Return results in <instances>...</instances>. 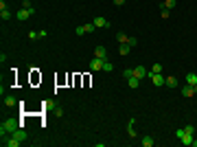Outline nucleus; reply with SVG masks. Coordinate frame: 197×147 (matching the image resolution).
<instances>
[{
	"label": "nucleus",
	"mask_w": 197,
	"mask_h": 147,
	"mask_svg": "<svg viewBox=\"0 0 197 147\" xmlns=\"http://www.w3.org/2000/svg\"><path fill=\"white\" fill-rule=\"evenodd\" d=\"M22 128V123H20V121L18 119H5L2 121V125H0V136H9V134H13L15 130H20Z\"/></svg>",
	"instance_id": "obj_1"
},
{
	"label": "nucleus",
	"mask_w": 197,
	"mask_h": 147,
	"mask_svg": "<svg viewBox=\"0 0 197 147\" xmlns=\"http://www.w3.org/2000/svg\"><path fill=\"white\" fill-rule=\"evenodd\" d=\"M147 77L153 81V86H164V79H166V77H162V72H149Z\"/></svg>",
	"instance_id": "obj_2"
},
{
	"label": "nucleus",
	"mask_w": 197,
	"mask_h": 147,
	"mask_svg": "<svg viewBox=\"0 0 197 147\" xmlns=\"http://www.w3.org/2000/svg\"><path fill=\"white\" fill-rule=\"evenodd\" d=\"M92 22H94V27H96V29H110V22H107L105 18H94Z\"/></svg>",
	"instance_id": "obj_3"
},
{
	"label": "nucleus",
	"mask_w": 197,
	"mask_h": 147,
	"mask_svg": "<svg viewBox=\"0 0 197 147\" xmlns=\"http://www.w3.org/2000/svg\"><path fill=\"white\" fill-rule=\"evenodd\" d=\"M31 15H33V13H31V11H29V9H24V7H22V9H20V11H18V13H15V18H18V20H20V22H24V20H29V18H31Z\"/></svg>",
	"instance_id": "obj_4"
},
{
	"label": "nucleus",
	"mask_w": 197,
	"mask_h": 147,
	"mask_svg": "<svg viewBox=\"0 0 197 147\" xmlns=\"http://www.w3.org/2000/svg\"><path fill=\"white\" fill-rule=\"evenodd\" d=\"M103 62H105V59H101V57H94V59L90 62V68H92V70H103Z\"/></svg>",
	"instance_id": "obj_5"
},
{
	"label": "nucleus",
	"mask_w": 197,
	"mask_h": 147,
	"mask_svg": "<svg viewBox=\"0 0 197 147\" xmlns=\"http://www.w3.org/2000/svg\"><path fill=\"white\" fill-rule=\"evenodd\" d=\"M180 92H182V97H186V99H191V97H195V88H193V86H188V84H186V86H184V88H182Z\"/></svg>",
	"instance_id": "obj_6"
},
{
	"label": "nucleus",
	"mask_w": 197,
	"mask_h": 147,
	"mask_svg": "<svg viewBox=\"0 0 197 147\" xmlns=\"http://www.w3.org/2000/svg\"><path fill=\"white\" fill-rule=\"evenodd\" d=\"M94 57L107 59V51H105V46H96V48H94Z\"/></svg>",
	"instance_id": "obj_7"
},
{
	"label": "nucleus",
	"mask_w": 197,
	"mask_h": 147,
	"mask_svg": "<svg viewBox=\"0 0 197 147\" xmlns=\"http://www.w3.org/2000/svg\"><path fill=\"white\" fill-rule=\"evenodd\" d=\"M134 123H136V119L132 116V119H129V123H127V134H129L132 138H136V136H138V134H136V128H134Z\"/></svg>",
	"instance_id": "obj_8"
},
{
	"label": "nucleus",
	"mask_w": 197,
	"mask_h": 147,
	"mask_svg": "<svg viewBox=\"0 0 197 147\" xmlns=\"http://www.w3.org/2000/svg\"><path fill=\"white\" fill-rule=\"evenodd\" d=\"M134 75H136L138 79H145L147 75H149V72L145 70V66H136V68H134Z\"/></svg>",
	"instance_id": "obj_9"
},
{
	"label": "nucleus",
	"mask_w": 197,
	"mask_h": 147,
	"mask_svg": "<svg viewBox=\"0 0 197 147\" xmlns=\"http://www.w3.org/2000/svg\"><path fill=\"white\" fill-rule=\"evenodd\" d=\"M184 79H186L188 86H197V75H195V72H186V77H184Z\"/></svg>",
	"instance_id": "obj_10"
},
{
	"label": "nucleus",
	"mask_w": 197,
	"mask_h": 147,
	"mask_svg": "<svg viewBox=\"0 0 197 147\" xmlns=\"http://www.w3.org/2000/svg\"><path fill=\"white\" fill-rule=\"evenodd\" d=\"M164 86H169V88H178V77H173V75L166 77V79H164Z\"/></svg>",
	"instance_id": "obj_11"
},
{
	"label": "nucleus",
	"mask_w": 197,
	"mask_h": 147,
	"mask_svg": "<svg viewBox=\"0 0 197 147\" xmlns=\"http://www.w3.org/2000/svg\"><path fill=\"white\" fill-rule=\"evenodd\" d=\"M153 143H156V141H153L151 136H142V138H140V145H142V147H153Z\"/></svg>",
	"instance_id": "obj_12"
},
{
	"label": "nucleus",
	"mask_w": 197,
	"mask_h": 147,
	"mask_svg": "<svg viewBox=\"0 0 197 147\" xmlns=\"http://www.w3.org/2000/svg\"><path fill=\"white\" fill-rule=\"evenodd\" d=\"M127 86H129V88H138V86H140V79H138L136 75H132V77L127 79Z\"/></svg>",
	"instance_id": "obj_13"
},
{
	"label": "nucleus",
	"mask_w": 197,
	"mask_h": 147,
	"mask_svg": "<svg viewBox=\"0 0 197 147\" xmlns=\"http://www.w3.org/2000/svg\"><path fill=\"white\" fill-rule=\"evenodd\" d=\"M15 103H18V101H15V97H13V94H9V97H5V106H7V108H13Z\"/></svg>",
	"instance_id": "obj_14"
},
{
	"label": "nucleus",
	"mask_w": 197,
	"mask_h": 147,
	"mask_svg": "<svg viewBox=\"0 0 197 147\" xmlns=\"http://www.w3.org/2000/svg\"><path fill=\"white\" fill-rule=\"evenodd\" d=\"M193 138H195V134H184V138L180 141L182 145H193Z\"/></svg>",
	"instance_id": "obj_15"
},
{
	"label": "nucleus",
	"mask_w": 197,
	"mask_h": 147,
	"mask_svg": "<svg viewBox=\"0 0 197 147\" xmlns=\"http://www.w3.org/2000/svg\"><path fill=\"white\" fill-rule=\"evenodd\" d=\"M116 40H118V42H120V44H127V40H129V35H127V33H123V31H120V33H116Z\"/></svg>",
	"instance_id": "obj_16"
},
{
	"label": "nucleus",
	"mask_w": 197,
	"mask_h": 147,
	"mask_svg": "<svg viewBox=\"0 0 197 147\" xmlns=\"http://www.w3.org/2000/svg\"><path fill=\"white\" fill-rule=\"evenodd\" d=\"M132 51V46L129 44H120V48H118V55H127Z\"/></svg>",
	"instance_id": "obj_17"
},
{
	"label": "nucleus",
	"mask_w": 197,
	"mask_h": 147,
	"mask_svg": "<svg viewBox=\"0 0 197 147\" xmlns=\"http://www.w3.org/2000/svg\"><path fill=\"white\" fill-rule=\"evenodd\" d=\"M22 7H24V9H29V11H31V13L35 15V7L31 5V0H22Z\"/></svg>",
	"instance_id": "obj_18"
},
{
	"label": "nucleus",
	"mask_w": 197,
	"mask_h": 147,
	"mask_svg": "<svg viewBox=\"0 0 197 147\" xmlns=\"http://www.w3.org/2000/svg\"><path fill=\"white\" fill-rule=\"evenodd\" d=\"M175 5H178V0H164V2H162V7H164V9H173Z\"/></svg>",
	"instance_id": "obj_19"
},
{
	"label": "nucleus",
	"mask_w": 197,
	"mask_h": 147,
	"mask_svg": "<svg viewBox=\"0 0 197 147\" xmlns=\"http://www.w3.org/2000/svg\"><path fill=\"white\" fill-rule=\"evenodd\" d=\"M103 70H105V72H112V70H114V64H112L110 59H105V62H103Z\"/></svg>",
	"instance_id": "obj_20"
},
{
	"label": "nucleus",
	"mask_w": 197,
	"mask_h": 147,
	"mask_svg": "<svg viewBox=\"0 0 197 147\" xmlns=\"http://www.w3.org/2000/svg\"><path fill=\"white\" fill-rule=\"evenodd\" d=\"M83 27H86V33H94V31H96L94 22H88V24H83Z\"/></svg>",
	"instance_id": "obj_21"
},
{
	"label": "nucleus",
	"mask_w": 197,
	"mask_h": 147,
	"mask_svg": "<svg viewBox=\"0 0 197 147\" xmlns=\"http://www.w3.org/2000/svg\"><path fill=\"white\" fill-rule=\"evenodd\" d=\"M27 35H29V40H33V42H35V40H40V31H29Z\"/></svg>",
	"instance_id": "obj_22"
},
{
	"label": "nucleus",
	"mask_w": 197,
	"mask_h": 147,
	"mask_svg": "<svg viewBox=\"0 0 197 147\" xmlns=\"http://www.w3.org/2000/svg\"><path fill=\"white\" fill-rule=\"evenodd\" d=\"M134 75V68H125V70H123V77H125V79H129Z\"/></svg>",
	"instance_id": "obj_23"
},
{
	"label": "nucleus",
	"mask_w": 197,
	"mask_h": 147,
	"mask_svg": "<svg viewBox=\"0 0 197 147\" xmlns=\"http://www.w3.org/2000/svg\"><path fill=\"white\" fill-rule=\"evenodd\" d=\"M184 134H186V130H184V128H178V130H175V136H178L180 141L184 138Z\"/></svg>",
	"instance_id": "obj_24"
},
{
	"label": "nucleus",
	"mask_w": 197,
	"mask_h": 147,
	"mask_svg": "<svg viewBox=\"0 0 197 147\" xmlns=\"http://www.w3.org/2000/svg\"><path fill=\"white\" fill-rule=\"evenodd\" d=\"M86 33V27H83V24H81V27H77L75 29V35H83Z\"/></svg>",
	"instance_id": "obj_25"
},
{
	"label": "nucleus",
	"mask_w": 197,
	"mask_h": 147,
	"mask_svg": "<svg viewBox=\"0 0 197 147\" xmlns=\"http://www.w3.org/2000/svg\"><path fill=\"white\" fill-rule=\"evenodd\" d=\"M149 72H162V66H160V64H153V66H151V70H149Z\"/></svg>",
	"instance_id": "obj_26"
},
{
	"label": "nucleus",
	"mask_w": 197,
	"mask_h": 147,
	"mask_svg": "<svg viewBox=\"0 0 197 147\" xmlns=\"http://www.w3.org/2000/svg\"><path fill=\"white\" fill-rule=\"evenodd\" d=\"M184 130H186V134H195V125H191V123L184 125Z\"/></svg>",
	"instance_id": "obj_27"
},
{
	"label": "nucleus",
	"mask_w": 197,
	"mask_h": 147,
	"mask_svg": "<svg viewBox=\"0 0 197 147\" xmlns=\"http://www.w3.org/2000/svg\"><path fill=\"white\" fill-rule=\"evenodd\" d=\"M160 11H162V18H169V15H171V9H164V7H160Z\"/></svg>",
	"instance_id": "obj_28"
},
{
	"label": "nucleus",
	"mask_w": 197,
	"mask_h": 147,
	"mask_svg": "<svg viewBox=\"0 0 197 147\" xmlns=\"http://www.w3.org/2000/svg\"><path fill=\"white\" fill-rule=\"evenodd\" d=\"M127 44H129V46H136V44H138V40H136V37H132V35H129V40H127Z\"/></svg>",
	"instance_id": "obj_29"
},
{
	"label": "nucleus",
	"mask_w": 197,
	"mask_h": 147,
	"mask_svg": "<svg viewBox=\"0 0 197 147\" xmlns=\"http://www.w3.org/2000/svg\"><path fill=\"white\" fill-rule=\"evenodd\" d=\"M44 37H48V31H44V29H42V31H40V40H44Z\"/></svg>",
	"instance_id": "obj_30"
},
{
	"label": "nucleus",
	"mask_w": 197,
	"mask_h": 147,
	"mask_svg": "<svg viewBox=\"0 0 197 147\" xmlns=\"http://www.w3.org/2000/svg\"><path fill=\"white\" fill-rule=\"evenodd\" d=\"M114 5H118V7H120V5H125V0H114Z\"/></svg>",
	"instance_id": "obj_31"
},
{
	"label": "nucleus",
	"mask_w": 197,
	"mask_h": 147,
	"mask_svg": "<svg viewBox=\"0 0 197 147\" xmlns=\"http://www.w3.org/2000/svg\"><path fill=\"white\" fill-rule=\"evenodd\" d=\"M193 147H197V138H193Z\"/></svg>",
	"instance_id": "obj_32"
},
{
	"label": "nucleus",
	"mask_w": 197,
	"mask_h": 147,
	"mask_svg": "<svg viewBox=\"0 0 197 147\" xmlns=\"http://www.w3.org/2000/svg\"><path fill=\"white\" fill-rule=\"evenodd\" d=\"M193 88H195V94H197V86H193Z\"/></svg>",
	"instance_id": "obj_33"
}]
</instances>
